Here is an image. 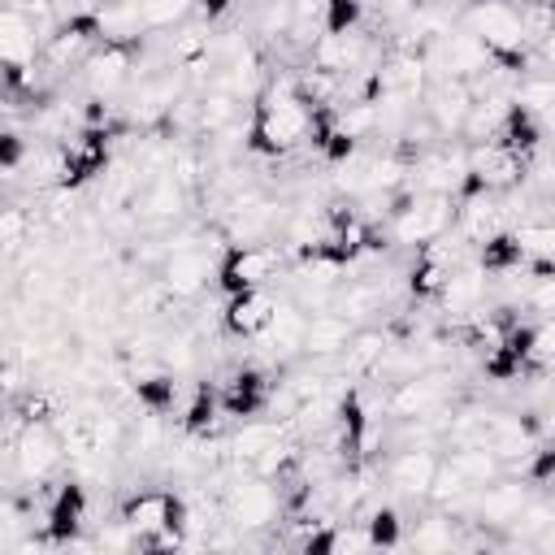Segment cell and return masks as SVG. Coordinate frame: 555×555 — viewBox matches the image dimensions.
Here are the masks:
<instances>
[{"label": "cell", "mask_w": 555, "mask_h": 555, "mask_svg": "<svg viewBox=\"0 0 555 555\" xmlns=\"http://www.w3.org/2000/svg\"><path fill=\"white\" fill-rule=\"evenodd\" d=\"M473 108V91L464 78H442V74H429L425 87H421V113L425 121L442 134V139H455L464 117Z\"/></svg>", "instance_id": "8992f818"}, {"label": "cell", "mask_w": 555, "mask_h": 555, "mask_svg": "<svg viewBox=\"0 0 555 555\" xmlns=\"http://www.w3.org/2000/svg\"><path fill=\"white\" fill-rule=\"evenodd\" d=\"M17 429H22V425L13 421V412H0V451H4V447H13Z\"/></svg>", "instance_id": "4316f807"}, {"label": "cell", "mask_w": 555, "mask_h": 555, "mask_svg": "<svg viewBox=\"0 0 555 555\" xmlns=\"http://www.w3.org/2000/svg\"><path fill=\"white\" fill-rule=\"evenodd\" d=\"M39 52V35L17 13V4H0V65H26Z\"/></svg>", "instance_id": "2e32d148"}, {"label": "cell", "mask_w": 555, "mask_h": 555, "mask_svg": "<svg viewBox=\"0 0 555 555\" xmlns=\"http://www.w3.org/2000/svg\"><path fill=\"white\" fill-rule=\"evenodd\" d=\"M304 321H308V312L295 304V299H278L273 304V317H269V325H264V347L278 356V360H291V356H299V338H304Z\"/></svg>", "instance_id": "5bb4252c"}, {"label": "cell", "mask_w": 555, "mask_h": 555, "mask_svg": "<svg viewBox=\"0 0 555 555\" xmlns=\"http://www.w3.org/2000/svg\"><path fill=\"white\" fill-rule=\"evenodd\" d=\"M221 516L225 525H234L238 533H260L282 516V499L273 490V481L256 477V473H225V490H221Z\"/></svg>", "instance_id": "6da1fadb"}, {"label": "cell", "mask_w": 555, "mask_h": 555, "mask_svg": "<svg viewBox=\"0 0 555 555\" xmlns=\"http://www.w3.org/2000/svg\"><path fill=\"white\" fill-rule=\"evenodd\" d=\"M351 330H356V325H351L343 312H334V308L308 312L304 338H299V356H304V360H334V356L347 347Z\"/></svg>", "instance_id": "8fae6325"}, {"label": "cell", "mask_w": 555, "mask_h": 555, "mask_svg": "<svg viewBox=\"0 0 555 555\" xmlns=\"http://www.w3.org/2000/svg\"><path fill=\"white\" fill-rule=\"evenodd\" d=\"M134 4H139V17H143V30H173L195 9V0H134Z\"/></svg>", "instance_id": "ffe728a7"}, {"label": "cell", "mask_w": 555, "mask_h": 555, "mask_svg": "<svg viewBox=\"0 0 555 555\" xmlns=\"http://www.w3.org/2000/svg\"><path fill=\"white\" fill-rule=\"evenodd\" d=\"M26 152H30V143L17 130H0V173H17Z\"/></svg>", "instance_id": "d4e9b609"}, {"label": "cell", "mask_w": 555, "mask_h": 555, "mask_svg": "<svg viewBox=\"0 0 555 555\" xmlns=\"http://www.w3.org/2000/svg\"><path fill=\"white\" fill-rule=\"evenodd\" d=\"M65 460V438L56 421H26L13 438V468L26 481H48Z\"/></svg>", "instance_id": "277c9868"}, {"label": "cell", "mask_w": 555, "mask_h": 555, "mask_svg": "<svg viewBox=\"0 0 555 555\" xmlns=\"http://www.w3.org/2000/svg\"><path fill=\"white\" fill-rule=\"evenodd\" d=\"M82 520H87V490H82V481H61V490H56V499L48 507V529L43 533L52 542H74Z\"/></svg>", "instance_id": "9a60e30c"}, {"label": "cell", "mask_w": 555, "mask_h": 555, "mask_svg": "<svg viewBox=\"0 0 555 555\" xmlns=\"http://www.w3.org/2000/svg\"><path fill=\"white\" fill-rule=\"evenodd\" d=\"M364 17V0H325L321 4V35H347Z\"/></svg>", "instance_id": "7402d4cb"}, {"label": "cell", "mask_w": 555, "mask_h": 555, "mask_svg": "<svg viewBox=\"0 0 555 555\" xmlns=\"http://www.w3.org/2000/svg\"><path fill=\"white\" fill-rule=\"evenodd\" d=\"M212 273H217L212 247H182V251H165L160 260V286L173 299H199L212 286Z\"/></svg>", "instance_id": "9c48e42d"}, {"label": "cell", "mask_w": 555, "mask_h": 555, "mask_svg": "<svg viewBox=\"0 0 555 555\" xmlns=\"http://www.w3.org/2000/svg\"><path fill=\"white\" fill-rule=\"evenodd\" d=\"M182 434H212V425H217V390L208 386V382H199L195 390H191V399H182Z\"/></svg>", "instance_id": "ac0fdd59"}, {"label": "cell", "mask_w": 555, "mask_h": 555, "mask_svg": "<svg viewBox=\"0 0 555 555\" xmlns=\"http://www.w3.org/2000/svg\"><path fill=\"white\" fill-rule=\"evenodd\" d=\"M360 525L369 533V546H399V538H403V520L390 503H373Z\"/></svg>", "instance_id": "44dd1931"}, {"label": "cell", "mask_w": 555, "mask_h": 555, "mask_svg": "<svg viewBox=\"0 0 555 555\" xmlns=\"http://www.w3.org/2000/svg\"><path fill=\"white\" fill-rule=\"evenodd\" d=\"M451 464H455V473L468 481V490H477V486H486V481H494V477H503V464H499V455L490 451V447H481V442H464V447H451V455H447Z\"/></svg>", "instance_id": "e0dca14e"}, {"label": "cell", "mask_w": 555, "mask_h": 555, "mask_svg": "<svg viewBox=\"0 0 555 555\" xmlns=\"http://www.w3.org/2000/svg\"><path fill=\"white\" fill-rule=\"evenodd\" d=\"M186 199H191L186 186H178L169 173H152V178L139 182V191H134V199H130V212L139 217V225L165 230V225H178V221H182Z\"/></svg>", "instance_id": "ba28073f"}, {"label": "cell", "mask_w": 555, "mask_h": 555, "mask_svg": "<svg viewBox=\"0 0 555 555\" xmlns=\"http://www.w3.org/2000/svg\"><path fill=\"white\" fill-rule=\"evenodd\" d=\"M455 221V199L451 195H438V191H416L408 199V208L399 217H390V234L395 243H408V247H421L438 234H447Z\"/></svg>", "instance_id": "5b68a950"}, {"label": "cell", "mask_w": 555, "mask_h": 555, "mask_svg": "<svg viewBox=\"0 0 555 555\" xmlns=\"http://www.w3.org/2000/svg\"><path fill=\"white\" fill-rule=\"evenodd\" d=\"M451 399H455L451 369H421V373H408V377L395 382V390L382 399V412L395 416V421H408V416L451 408Z\"/></svg>", "instance_id": "7a4b0ae2"}, {"label": "cell", "mask_w": 555, "mask_h": 555, "mask_svg": "<svg viewBox=\"0 0 555 555\" xmlns=\"http://www.w3.org/2000/svg\"><path fill=\"white\" fill-rule=\"evenodd\" d=\"M234 4H238V0H195V9H199L208 22H212V17H221V13H230Z\"/></svg>", "instance_id": "484cf974"}, {"label": "cell", "mask_w": 555, "mask_h": 555, "mask_svg": "<svg viewBox=\"0 0 555 555\" xmlns=\"http://www.w3.org/2000/svg\"><path fill=\"white\" fill-rule=\"evenodd\" d=\"M143 52V39L139 43H95V52L82 61V78H87V91L91 95H117L121 87L134 82V61Z\"/></svg>", "instance_id": "52a82bcc"}, {"label": "cell", "mask_w": 555, "mask_h": 555, "mask_svg": "<svg viewBox=\"0 0 555 555\" xmlns=\"http://www.w3.org/2000/svg\"><path fill=\"white\" fill-rule=\"evenodd\" d=\"M273 291L269 286H251V291H238V295H225V308H221V325L230 338H260L269 317H273Z\"/></svg>", "instance_id": "30bf717a"}, {"label": "cell", "mask_w": 555, "mask_h": 555, "mask_svg": "<svg viewBox=\"0 0 555 555\" xmlns=\"http://www.w3.org/2000/svg\"><path fill=\"white\" fill-rule=\"evenodd\" d=\"M286 26H291V0H264L260 13H256V35L278 43L286 35Z\"/></svg>", "instance_id": "cb8c5ba5"}, {"label": "cell", "mask_w": 555, "mask_h": 555, "mask_svg": "<svg viewBox=\"0 0 555 555\" xmlns=\"http://www.w3.org/2000/svg\"><path fill=\"white\" fill-rule=\"evenodd\" d=\"M434 468H438L434 447H403V451L386 464V481H390L403 499H425V490H429V481H434Z\"/></svg>", "instance_id": "7c38bea8"}, {"label": "cell", "mask_w": 555, "mask_h": 555, "mask_svg": "<svg viewBox=\"0 0 555 555\" xmlns=\"http://www.w3.org/2000/svg\"><path fill=\"white\" fill-rule=\"evenodd\" d=\"M455 542H460L455 538V516H447L442 507L434 516H425V520L412 525V546L416 551H451Z\"/></svg>", "instance_id": "d6986e66"}, {"label": "cell", "mask_w": 555, "mask_h": 555, "mask_svg": "<svg viewBox=\"0 0 555 555\" xmlns=\"http://www.w3.org/2000/svg\"><path fill=\"white\" fill-rule=\"evenodd\" d=\"M282 269V251L269 247V243H230L217 260V273L212 282L225 291V295H238V291H251V286H269Z\"/></svg>", "instance_id": "3957f363"}, {"label": "cell", "mask_w": 555, "mask_h": 555, "mask_svg": "<svg viewBox=\"0 0 555 555\" xmlns=\"http://www.w3.org/2000/svg\"><path fill=\"white\" fill-rule=\"evenodd\" d=\"M30 212L26 208H17V204H9V208H0V251L4 256H17L22 247H26V238H30Z\"/></svg>", "instance_id": "603a6c76"}, {"label": "cell", "mask_w": 555, "mask_h": 555, "mask_svg": "<svg viewBox=\"0 0 555 555\" xmlns=\"http://www.w3.org/2000/svg\"><path fill=\"white\" fill-rule=\"evenodd\" d=\"M386 347H390L386 325H382V330H377V325L351 330L347 347L338 351V369H343V377H373L377 364H382V356H386Z\"/></svg>", "instance_id": "4fadbf2b"}]
</instances>
